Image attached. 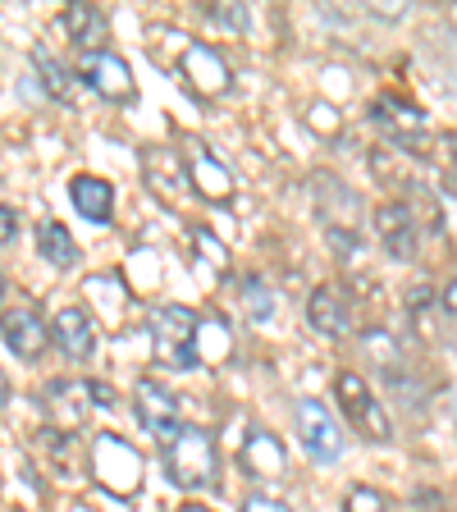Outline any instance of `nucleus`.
Returning <instances> with one entry per match:
<instances>
[{
	"label": "nucleus",
	"instance_id": "1",
	"mask_svg": "<svg viewBox=\"0 0 457 512\" xmlns=\"http://www.w3.org/2000/svg\"><path fill=\"white\" fill-rule=\"evenodd\" d=\"M165 476L174 490H211L220 480V448L215 435L202 426H183L165 444Z\"/></svg>",
	"mask_w": 457,
	"mask_h": 512
},
{
	"label": "nucleus",
	"instance_id": "2",
	"mask_svg": "<svg viewBox=\"0 0 457 512\" xmlns=\"http://www.w3.org/2000/svg\"><path fill=\"white\" fill-rule=\"evenodd\" d=\"M334 394H339L343 412H348V426L357 430L371 444H394V421L384 412V403L371 394V384L357 371H339L334 375Z\"/></svg>",
	"mask_w": 457,
	"mask_h": 512
},
{
	"label": "nucleus",
	"instance_id": "3",
	"mask_svg": "<svg viewBox=\"0 0 457 512\" xmlns=\"http://www.w3.org/2000/svg\"><path fill=\"white\" fill-rule=\"evenodd\" d=\"M151 339L156 352L179 371H197V316L179 302L151 311Z\"/></svg>",
	"mask_w": 457,
	"mask_h": 512
},
{
	"label": "nucleus",
	"instance_id": "4",
	"mask_svg": "<svg viewBox=\"0 0 457 512\" xmlns=\"http://www.w3.org/2000/svg\"><path fill=\"white\" fill-rule=\"evenodd\" d=\"M293 430H298V444L302 453H307L311 462H334L343 453V430L339 421L330 416V407L316 403V398H302L298 407H293Z\"/></svg>",
	"mask_w": 457,
	"mask_h": 512
},
{
	"label": "nucleus",
	"instance_id": "5",
	"mask_svg": "<svg viewBox=\"0 0 457 512\" xmlns=\"http://www.w3.org/2000/svg\"><path fill=\"white\" fill-rule=\"evenodd\" d=\"M78 78H83L101 101H110V106H133V101H138L133 69H128V60H119L115 51H87L83 64H78Z\"/></svg>",
	"mask_w": 457,
	"mask_h": 512
},
{
	"label": "nucleus",
	"instance_id": "6",
	"mask_svg": "<svg viewBox=\"0 0 457 512\" xmlns=\"http://www.w3.org/2000/svg\"><path fill=\"white\" fill-rule=\"evenodd\" d=\"M133 407H138V421H142V430L147 435H156V439H165L170 444L174 435H179V394H174L165 380H156V375H142L138 384H133Z\"/></svg>",
	"mask_w": 457,
	"mask_h": 512
},
{
	"label": "nucleus",
	"instance_id": "7",
	"mask_svg": "<svg viewBox=\"0 0 457 512\" xmlns=\"http://www.w3.org/2000/svg\"><path fill=\"white\" fill-rule=\"evenodd\" d=\"M0 339H5V348L19 362H37L51 348V325H46L42 311L32 307V302H14V307L0 311Z\"/></svg>",
	"mask_w": 457,
	"mask_h": 512
},
{
	"label": "nucleus",
	"instance_id": "8",
	"mask_svg": "<svg viewBox=\"0 0 457 512\" xmlns=\"http://www.w3.org/2000/svg\"><path fill=\"white\" fill-rule=\"evenodd\" d=\"M92 471H96V480H101L106 490H115V494H133L138 490V480H142L138 453H133L124 439H115V435H101L92 444Z\"/></svg>",
	"mask_w": 457,
	"mask_h": 512
},
{
	"label": "nucleus",
	"instance_id": "9",
	"mask_svg": "<svg viewBox=\"0 0 457 512\" xmlns=\"http://www.w3.org/2000/svg\"><path fill=\"white\" fill-rule=\"evenodd\" d=\"M375 234H380L384 252L394 256V261H412V256H416V243H421V224H416L412 206L384 202L380 211H375Z\"/></svg>",
	"mask_w": 457,
	"mask_h": 512
},
{
	"label": "nucleus",
	"instance_id": "10",
	"mask_svg": "<svg viewBox=\"0 0 457 512\" xmlns=\"http://www.w3.org/2000/svg\"><path fill=\"white\" fill-rule=\"evenodd\" d=\"M51 339L60 343V352L69 362H92L96 357V320L87 316L83 307H64V311H55Z\"/></svg>",
	"mask_w": 457,
	"mask_h": 512
},
{
	"label": "nucleus",
	"instance_id": "11",
	"mask_svg": "<svg viewBox=\"0 0 457 512\" xmlns=\"http://www.w3.org/2000/svg\"><path fill=\"white\" fill-rule=\"evenodd\" d=\"M183 78L192 83V92H202V96H224L229 92V64L220 60V51L215 46H202V42H192L188 51H183Z\"/></svg>",
	"mask_w": 457,
	"mask_h": 512
},
{
	"label": "nucleus",
	"instance_id": "12",
	"mask_svg": "<svg viewBox=\"0 0 457 512\" xmlns=\"http://www.w3.org/2000/svg\"><path fill=\"white\" fill-rule=\"evenodd\" d=\"M46 412L55 416V426L60 430H78L92 416V384H83V380H55V384H46Z\"/></svg>",
	"mask_w": 457,
	"mask_h": 512
},
{
	"label": "nucleus",
	"instance_id": "13",
	"mask_svg": "<svg viewBox=\"0 0 457 512\" xmlns=\"http://www.w3.org/2000/svg\"><path fill=\"white\" fill-rule=\"evenodd\" d=\"M307 320H311V330L325 334V339H343L352 325V307L334 284H320V288H311V298H307Z\"/></svg>",
	"mask_w": 457,
	"mask_h": 512
},
{
	"label": "nucleus",
	"instance_id": "14",
	"mask_svg": "<svg viewBox=\"0 0 457 512\" xmlns=\"http://www.w3.org/2000/svg\"><path fill=\"white\" fill-rule=\"evenodd\" d=\"M188 183L192 192H202L206 202H229V192H234V179H229V170H224L220 160L211 156V147H202V142H192L188 147Z\"/></svg>",
	"mask_w": 457,
	"mask_h": 512
},
{
	"label": "nucleus",
	"instance_id": "15",
	"mask_svg": "<svg viewBox=\"0 0 457 512\" xmlns=\"http://www.w3.org/2000/svg\"><path fill=\"white\" fill-rule=\"evenodd\" d=\"M142 179H147V188L160 192V197H183V192H188V165L165 147H147L142 151Z\"/></svg>",
	"mask_w": 457,
	"mask_h": 512
},
{
	"label": "nucleus",
	"instance_id": "16",
	"mask_svg": "<svg viewBox=\"0 0 457 512\" xmlns=\"http://www.w3.org/2000/svg\"><path fill=\"white\" fill-rule=\"evenodd\" d=\"M69 197H74V211L92 224H110V215H115V188L96 174H78L69 183Z\"/></svg>",
	"mask_w": 457,
	"mask_h": 512
},
{
	"label": "nucleus",
	"instance_id": "17",
	"mask_svg": "<svg viewBox=\"0 0 457 512\" xmlns=\"http://www.w3.org/2000/svg\"><path fill=\"white\" fill-rule=\"evenodd\" d=\"M243 467L252 480H279L284 476V444H279L270 430L256 426L243 444Z\"/></svg>",
	"mask_w": 457,
	"mask_h": 512
},
{
	"label": "nucleus",
	"instance_id": "18",
	"mask_svg": "<svg viewBox=\"0 0 457 512\" xmlns=\"http://www.w3.org/2000/svg\"><path fill=\"white\" fill-rule=\"evenodd\" d=\"M371 119L389 128L403 147H412L416 138H426V119H421V110L407 106V101H398V96H380V101L371 106Z\"/></svg>",
	"mask_w": 457,
	"mask_h": 512
},
{
	"label": "nucleus",
	"instance_id": "19",
	"mask_svg": "<svg viewBox=\"0 0 457 512\" xmlns=\"http://www.w3.org/2000/svg\"><path fill=\"white\" fill-rule=\"evenodd\" d=\"M64 32H69L83 51H106L110 23L96 5H69V10H64Z\"/></svg>",
	"mask_w": 457,
	"mask_h": 512
},
{
	"label": "nucleus",
	"instance_id": "20",
	"mask_svg": "<svg viewBox=\"0 0 457 512\" xmlns=\"http://www.w3.org/2000/svg\"><path fill=\"white\" fill-rule=\"evenodd\" d=\"M37 252H42V261L46 266H55V270H74L78 266V243H74V234H69L60 220L37 224Z\"/></svg>",
	"mask_w": 457,
	"mask_h": 512
},
{
	"label": "nucleus",
	"instance_id": "21",
	"mask_svg": "<svg viewBox=\"0 0 457 512\" xmlns=\"http://www.w3.org/2000/svg\"><path fill=\"white\" fill-rule=\"evenodd\" d=\"M238 298H243V311L252 320H270L279 311L275 288H270L261 275H243V279H238Z\"/></svg>",
	"mask_w": 457,
	"mask_h": 512
},
{
	"label": "nucleus",
	"instance_id": "22",
	"mask_svg": "<svg viewBox=\"0 0 457 512\" xmlns=\"http://www.w3.org/2000/svg\"><path fill=\"white\" fill-rule=\"evenodd\" d=\"M32 64L42 69V83L51 96H60V101H74V78H69V69H64L60 60H55L46 46H32Z\"/></svg>",
	"mask_w": 457,
	"mask_h": 512
},
{
	"label": "nucleus",
	"instance_id": "23",
	"mask_svg": "<svg viewBox=\"0 0 457 512\" xmlns=\"http://www.w3.org/2000/svg\"><path fill=\"white\" fill-rule=\"evenodd\" d=\"M343 512H394V508H389V499H384L380 490H371V485H352L348 499H343Z\"/></svg>",
	"mask_w": 457,
	"mask_h": 512
},
{
	"label": "nucleus",
	"instance_id": "24",
	"mask_svg": "<svg viewBox=\"0 0 457 512\" xmlns=\"http://www.w3.org/2000/svg\"><path fill=\"white\" fill-rule=\"evenodd\" d=\"M206 19L220 23L229 32H247V10L243 5H206Z\"/></svg>",
	"mask_w": 457,
	"mask_h": 512
},
{
	"label": "nucleus",
	"instance_id": "25",
	"mask_svg": "<svg viewBox=\"0 0 457 512\" xmlns=\"http://www.w3.org/2000/svg\"><path fill=\"white\" fill-rule=\"evenodd\" d=\"M238 512H288V503L270 499V494H252V499H247Z\"/></svg>",
	"mask_w": 457,
	"mask_h": 512
},
{
	"label": "nucleus",
	"instance_id": "26",
	"mask_svg": "<svg viewBox=\"0 0 457 512\" xmlns=\"http://www.w3.org/2000/svg\"><path fill=\"white\" fill-rule=\"evenodd\" d=\"M14 234H19V215H14V206H0V247L10 243Z\"/></svg>",
	"mask_w": 457,
	"mask_h": 512
},
{
	"label": "nucleus",
	"instance_id": "27",
	"mask_svg": "<svg viewBox=\"0 0 457 512\" xmlns=\"http://www.w3.org/2000/svg\"><path fill=\"white\" fill-rule=\"evenodd\" d=\"M192 238H197V247H206V252H211V261H215V266H224V261H229V256H224V247L215 243V238L206 234V229H197V234H192Z\"/></svg>",
	"mask_w": 457,
	"mask_h": 512
},
{
	"label": "nucleus",
	"instance_id": "28",
	"mask_svg": "<svg viewBox=\"0 0 457 512\" xmlns=\"http://www.w3.org/2000/svg\"><path fill=\"white\" fill-rule=\"evenodd\" d=\"M426 302H430V288L416 284V288H412V307H426Z\"/></svg>",
	"mask_w": 457,
	"mask_h": 512
},
{
	"label": "nucleus",
	"instance_id": "29",
	"mask_svg": "<svg viewBox=\"0 0 457 512\" xmlns=\"http://www.w3.org/2000/svg\"><path fill=\"white\" fill-rule=\"evenodd\" d=\"M444 302H448V311H457V279L448 284V293H444Z\"/></svg>",
	"mask_w": 457,
	"mask_h": 512
},
{
	"label": "nucleus",
	"instance_id": "30",
	"mask_svg": "<svg viewBox=\"0 0 457 512\" xmlns=\"http://www.w3.org/2000/svg\"><path fill=\"white\" fill-rule=\"evenodd\" d=\"M10 403V380H5V371H0V407Z\"/></svg>",
	"mask_w": 457,
	"mask_h": 512
},
{
	"label": "nucleus",
	"instance_id": "31",
	"mask_svg": "<svg viewBox=\"0 0 457 512\" xmlns=\"http://www.w3.org/2000/svg\"><path fill=\"white\" fill-rule=\"evenodd\" d=\"M448 188L457 192V160H453V170H448Z\"/></svg>",
	"mask_w": 457,
	"mask_h": 512
},
{
	"label": "nucleus",
	"instance_id": "32",
	"mask_svg": "<svg viewBox=\"0 0 457 512\" xmlns=\"http://www.w3.org/2000/svg\"><path fill=\"white\" fill-rule=\"evenodd\" d=\"M0 298H5V279H0Z\"/></svg>",
	"mask_w": 457,
	"mask_h": 512
},
{
	"label": "nucleus",
	"instance_id": "33",
	"mask_svg": "<svg viewBox=\"0 0 457 512\" xmlns=\"http://www.w3.org/2000/svg\"><path fill=\"white\" fill-rule=\"evenodd\" d=\"M183 512H206V508H183Z\"/></svg>",
	"mask_w": 457,
	"mask_h": 512
}]
</instances>
